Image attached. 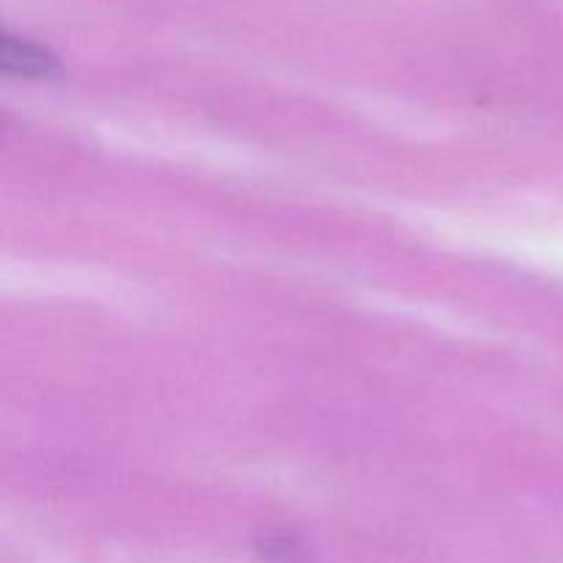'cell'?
<instances>
[{"label": "cell", "instance_id": "6da1fadb", "mask_svg": "<svg viewBox=\"0 0 563 563\" xmlns=\"http://www.w3.org/2000/svg\"><path fill=\"white\" fill-rule=\"evenodd\" d=\"M3 64L20 66L22 71H47L49 58L42 53V49L31 47L27 42H14V38H5L3 42Z\"/></svg>", "mask_w": 563, "mask_h": 563}]
</instances>
